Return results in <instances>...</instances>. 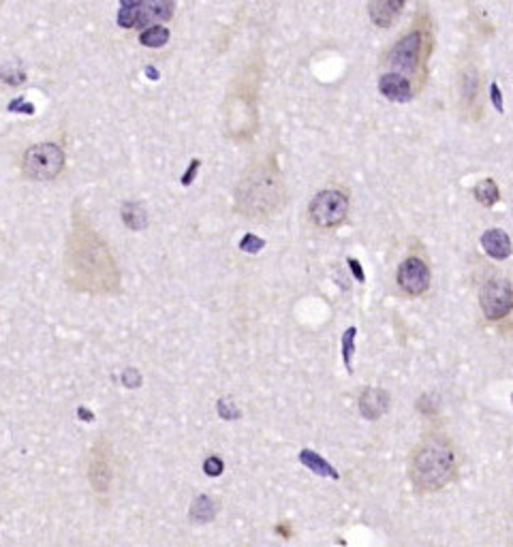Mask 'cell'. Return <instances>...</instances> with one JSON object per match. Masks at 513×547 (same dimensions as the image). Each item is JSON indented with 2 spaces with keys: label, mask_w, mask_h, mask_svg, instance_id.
<instances>
[{
  "label": "cell",
  "mask_w": 513,
  "mask_h": 547,
  "mask_svg": "<svg viewBox=\"0 0 513 547\" xmlns=\"http://www.w3.org/2000/svg\"><path fill=\"white\" fill-rule=\"evenodd\" d=\"M66 280L80 291L105 293L118 289V267L107 248L94 237H84L82 242L68 244Z\"/></svg>",
  "instance_id": "6da1fadb"
},
{
  "label": "cell",
  "mask_w": 513,
  "mask_h": 547,
  "mask_svg": "<svg viewBox=\"0 0 513 547\" xmlns=\"http://www.w3.org/2000/svg\"><path fill=\"white\" fill-rule=\"evenodd\" d=\"M285 184L272 163H257L244 171L235 188L237 212L251 218H267L283 210Z\"/></svg>",
  "instance_id": "7a4b0ae2"
},
{
  "label": "cell",
  "mask_w": 513,
  "mask_h": 547,
  "mask_svg": "<svg viewBox=\"0 0 513 547\" xmlns=\"http://www.w3.org/2000/svg\"><path fill=\"white\" fill-rule=\"evenodd\" d=\"M410 484L417 492H438L456 477V456L447 438L426 436L408 462Z\"/></svg>",
  "instance_id": "3957f363"
},
{
  "label": "cell",
  "mask_w": 513,
  "mask_h": 547,
  "mask_svg": "<svg viewBox=\"0 0 513 547\" xmlns=\"http://www.w3.org/2000/svg\"><path fill=\"white\" fill-rule=\"evenodd\" d=\"M64 167V152L56 144H37L26 150L22 169L30 180L50 182L60 176Z\"/></svg>",
  "instance_id": "277c9868"
},
{
  "label": "cell",
  "mask_w": 513,
  "mask_h": 547,
  "mask_svg": "<svg viewBox=\"0 0 513 547\" xmlns=\"http://www.w3.org/2000/svg\"><path fill=\"white\" fill-rule=\"evenodd\" d=\"M349 214V199L345 193L340 190H321L315 195L311 201V208H308V216H311L313 225L319 229H332L338 227L340 223H345Z\"/></svg>",
  "instance_id": "5b68a950"
},
{
  "label": "cell",
  "mask_w": 513,
  "mask_h": 547,
  "mask_svg": "<svg viewBox=\"0 0 513 547\" xmlns=\"http://www.w3.org/2000/svg\"><path fill=\"white\" fill-rule=\"evenodd\" d=\"M479 304L486 319L500 321L513 310V289L505 278H492L482 287L479 293Z\"/></svg>",
  "instance_id": "8992f818"
},
{
  "label": "cell",
  "mask_w": 513,
  "mask_h": 547,
  "mask_svg": "<svg viewBox=\"0 0 513 547\" xmlns=\"http://www.w3.org/2000/svg\"><path fill=\"white\" fill-rule=\"evenodd\" d=\"M419 52H422V34L408 32L402 37L389 52V66L396 73H413L419 64Z\"/></svg>",
  "instance_id": "52a82bcc"
},
{
  "label": "cell",
  "mask_w": 513,
  "mask_h": 547,
  "mask_svg": "<svg viewBox=\"0 0 513 547\" xmlns=\"http://www.w3.org/2000/svg\"><path fill=\"white\" fill-rule=\"evenodd\" d=\"M398 287L408 295H422L430 287V269L428 265L417 259L408 257L398 267Z\"/></svg>",
  "instance_id": "ba28073f"
},
{
  "label": "cell",
  "mask_w": 513,
  "mask_h": 547,
  "mask_svg": "<svg viewBox=\"0 0 513 547\" xmlns=\"http://www.w3.org/2000/svg\"><path fill=\"white\" fill-rule=\"evenodd\" d=\"M389 408V394L379 387H366L359 396V413L366 419H379Z\"/></svg>",
  "instance_id": "9c48e42d"
},
{
  "label": "cell",
  "mask_w": 513,
  "mask_h": 547,
  "mask_svg": "<svg viewBox=\"0 0 513 547\" xmlns=\"http://www.w3.org/2000/svg\"><path fill=\"white\" fill-rule=\"evenodd\" d=\"M406 0H370L368 5V13L374 26L379 28H389L394 26V22L400 17L402 9H404Z\"/></svg>",
  "instance_id": "30bf717a"
},
{
  "label": "cell",
  "mask_w": 513,
  "mask_h": 547,
  "mask_svg": "<svg viewBox=\"0 0 513 547\" xmlns=\"http://www.w3.org/2000/svg\"><path fill=\"white\" fill-rule=\"evenodd\" d=\"M379 90L385 98L394 100V103H406L413 96V90H410V82L396 71H389L385 75H381L379 80Z\"/></svg>",
  "instance_id": "8fae6325"
},
{
  "label": "cell",
  "mask_w": 513,
  "mask_h": 547,
  "mask_svg": "<svg viewBox=\"0 0 513 547\" xmlns=\"http://www.w3.org/2000/svg\"><path fill=\"white\" fill-rule=\"evenodd\" d=\"M174 17V0H144L140 7V28H146L150 22H169Z\"/></svg>",
  "instance_id": "7c38bea8"
},
{
  "label": "cell",
  "mask_w": 513,
  "mask_h": 547,
  "mask_svg": "<svg viewBox=\"0 0 513 547\" xmlns=\"http://www.w3.org/2000/svg\"><path fill=\"white\" fill-rule=\"evenodd\" d=\"M482 246L488 257L503 261L511 255V239L503 229H490L482 235Z\"/></svg>",
  "instance_id": "4fadbf2b"
},
{
  "label": "cell",
  "mask_w": 513,
  "mask_h": 547,
  "mask_svg": "<svg viewBox=\"0 0 513 547\" xmlns=\"http://www.w3.org/2000/svg\"><path fill=\"white\" fill-rule=\"evenodd\" d=\"M110 466L105 454H101V449L92 451V462H90V484L96 492H107L110 488Z\"/></svg>",
  "instance_id": "5bb4252c"
},
{
  "label": "cell",
  "mask_w": 513,
  "mask_h": 547,
  "mask_svg": "<svg viewBox=\"0 0 513 547\" xmlns=\"http://www.w3.org/2000/svg\"><path fill=\"white\" fill-rule=\"evenodd\" d=\"M299 462H302L308 470H313V472L319 474V477H327V479H334V481H338V479H340L338 470H336L327 460H323L319 454H315V451H311V449H304V451L299 454Z\"/></svg>",
  "instance_id": "9a60e30c"
},
{
  "label": "cell",
  "mask_w": 513,
  "mask_h": 547,
  "mask_svg": "<svg viewBox=\"0 0 513 547\" xmlns=\"http://www.w3.org/2000/svg\"><path fill=\"white\" fill-rule=\"evenodd\" d=\"M214 516H216V504L208 494H201L193 500L188 511V518L193 524H208L214 520Z\"/></svg>",
  "instance_id": "2e32d148"
},
{
  "label": "cell",
  "mask_w": 513,
  "mask_h": 547,
  "mask_svg": "<svg viewBox=\"0 0 513 547\" xmlns=\"http://www.w3.org/2000/svg\"><path fill=\"white\" fill-rule=\"evenodd\" d=\"M120 216H122V223L133 231H140L148 225V214H146L142 203H133V201L122 203Z\"/></svg>",
  "instance_id": "e0dca14e"
},
{
  "label": "cell",
  "mask_w": 513,
  "mask_h": 547,
  "mask_svg": "<svg viewBox=\"0 0 513 547\" xmlns=\"http://www.w3.org/2000/svg\"><path fill=\"white\" fill-rule=\"evenodd\" d=\"M473 195L479 203L484 205V208H492V205L500 199V190H498L494 180H482L475 186Z\"/></svg>",
  "instance_id": "ac0fdd59"
},
{
  "label": "cell",
  "mask_w": 513,
  "mask_h": 547,
  "mask_svg": "<svg viewBox=\"0 0 513 547\" xmlns=\"http://www.w3.org/2000/svg\"><path fill=\"white\" fill-rule=\"evenodd\" d=\"M167 41H169V30L161 24H152L140 34V43L146 47H163Z\"/></svg>",
  "instance_id": "d6986e66"
},
{
  "label": "cell",
  "mask_w": 513,
  "mask_h": 547,
  "mask_svg": "<svg viewBox=\"0 0 513 547\" xmlns=\"http://www.w3.org/2000/svg\"><path fill=\"white\" fill-rule=\"evenodd\" d=\"M355 336H357V329L355 327H349L345 334H342V361H345V368L347 372L351 374L353 372V353H355Z\"/></svg>",
  "instance_id": "ffe728a7"
},
{
  "label": "cell",
  "mask_w": 513,
  "mask_h": 547,
  "mask_svg": "<svg viewBox=\"0 0 513 547\" xmlns=\"http://www.w3.org/2000/svg\"><path fill=\"white\" fill-rule=\"evenodd\" d=\"M265 248V239H261L259 235L255 233H246L242 237V242H239V250L242 253H248V255H257L259 250Z\"/></svg>",
  "instance_id": "44dd1931"
},
{
  "label": "cell",
  "mask_w": 513,
  "mask_h": 547,
  "mask_svg": "<svg viewBox=\"0 0 513 547\" xmlns=\"http://www.w3.org/2000/svg\"><path fill=\"white\" fill-rule=\"evenodd\" d=\"M218 415L223 417V419H239V408L237 406H233V400L231 398H221L218 400Z\"/></svg>",
  "instance_id": "7402d4cb"
},
{
  "label": "cell",
  "mask_w": 513,
  "mask_h": 547,
  "mask_svg": "<svg viewBox=\"0 0 513 547\" xmlns=\"http://www.w3.org/2000/svg\"><path fill=\"white\" fill-rule=\"evenodd\" d=\"M225 470V462L218 456H210L208 460L203 462V472L208 477H221Z\"/></svg>",
  "instance_id": "603a6c76"
},
{
  "label": "cell",
  "mask_w": 513,
  "mask_h": 547,
  "mask_svg": "<svg viewBox=\"0 0 513 547\" xmlns=\"http://www.w3.org/2000/svg\"><path fill=\"white\" fill-rule=\"evenodd\" d=\"M122 385L128 387V389H137L142 385V374L140 370H135V368H128L122 372Z\"/></svg>",
  "instance_id": "cb8c5ba5"
},
{
  "label": "cell",
  "mask_w": 513,
  "mask_h": 547,
  "mask_svg": "<svg viewBox=\"0 0 513 547\" xmlns=\"http://www.w3.org/2000/svg\"><path fill=\"white\" fill-rule=\"evenodd\" d=\"M199 167H201V160L195 158V160L191 163V167L186 169V174L182 176V186H188V184L195 180V174H197V169H199Z\"/></svg>",
  "instance_id": "d4e9b609"
},
{
  "label": "cell",
  "mask_w": 513,
  "mask_h": 547,
  "mask_svg": "<svg viewBox=\"0 0 513 547\" xmlns=\"http://www.w3.org/2000/svg\"><path fill=\"white\" fill-rule=\"evenodd\" d=\"M490 96H492L494 107H496L498 112H503V94H500V88H498V84H496V82L490 86Z\"/></svg>",
  "instance_id": "484cf974"
},
{
  "label": "cell",
  "mask_w": 513,
  "mask_h": 547,
  "mask_svg": "<svg viewBox=\"0 0 513 547\" xmlns=\"http://www.w3.org/2000/svg\"><path fill=\"white\" fill-rule=\"evenodd\" d=\"M347 263H349V267H351V271H353V276H355L359 283H364L366 276H364V269H362L359 261H357V259H347Z\"/></svg>",
  "instance_id": "4316f807"
},
{
  "label": "cell",
  "mask_w": 513,
  "mask_h": 547,
  "mask_svg": "<svg viewBox=\"0 0 513 547\" xmlns=\"http://www.w3.org/2000/svg\"><path fill=\"white\" fill-rule=\"evenodd\" d=\"M11 112H26V114H32V105H17V100H13V105L9 107Z\"/></svg>",
  "instance_id": "83f0119b"
},
{
  "label": "cell",
  "mask_w": 513,
  "mask_h": 547,
  "mask_svg": "<svg viewBox=\"0 0 513 547\" xmlns=\"http://www.w3.org/2000/svg\"><path fill=\"white\" fill-rule=\"evenodd\" d=\"M77 415H80V419H82V421H92V419H94V415L90 413L88 408H84V406L80 408V413H77Z\"/></svg>",
  "instance_id": "f1b7e54d"
},
{
  "label": "cell",
  "mask_w": 513,
  "mask_h": 547,
  "mask_svg": "<svg viewBox=\"0 0 513 547\" xmlns=\"http://www.w3.org/2000/svg\"><path fill=\"white\" fill-rule=\"evenodd\" d=\"M148 75H150L152 80H154V77H158V73H154V71H152V66H148Z\"/></svg>",
  "instance_id": "f546056e"
},
{
  "label": "cell",
  "mask_w": 513,
  "mask_h": 547,
  "mask_svg": "<svg viewBox=\"0 0 513 547\" xmlns=\"http://www.w3.org/2000/svg\"><path fill=\"white\" fill-rule=\"evenodd\" d=\"M511 402H513V396H511Z\"/></svg>",
  "instance_id": "4dcf8cb0"
}]
</instances>
